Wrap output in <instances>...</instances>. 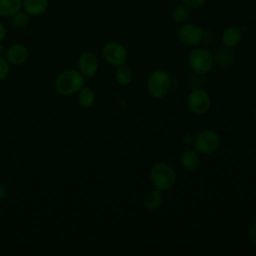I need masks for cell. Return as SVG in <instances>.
<instances>
[{"label":"cell","mask_w":256,"mask_h":256,"mask_svg":"<svg viewBox=\"0 0 256 256\" xmlns=\"http://www.w3.org/2000/svg\"><path fill=\"white\" fill-rule=\"evenodd\" d=\"M85 84V77L75 69H66L55 80V90L62 96L76 94Z\"/></svg>","instance_id":"6da1fadb"},{"label":"cell","mask_w":256,"mask_h":256,"mask_svg":"<svg viewBox=\"0 0 256 256\" xmlns=\"http://www.w3.org/2000/svg\"><path fill=\"white\" fill-rule=\"evenodd\" d=\"M150 177L155 188L164 191L172 188L176 181L174 169L167 163H155L150 171Z\"/></svg>","instance_id":"7a4b0ae2"},{"label":"cell","mask_w":256,"mask_h":256,"mask_svg":"<svg viewBox=\"0 0 256 256\" xmlns=\"http://www.w3.org/2000/svg\"><path fill=\"white\" fill-rule=\"evenodd\" d=\"M171 88V77L165 70H154L147 80V91L155 99L164 98Z\"/></svg>","instance_id":"3957f363"},{"label":"cell","mask_w":256,"mask_h":256,"mask_svg":"<svg viewBox=\"0 0 256 256\" xmlns=\"http://www.w3.org/2000/svg\"><path fill=\"white\" fill-rule=\"evenodd\" d=\"M187 62L189 68L196 74H206L212 69L214 58L207 50L197 48L189 54Z\"/></svg>","instance_id":"277c9868"},{"label":"cell","mask_w":256,"mask_h":256,"mask_svg":"<svg viewBox=\"0 0 256 256\" xmlns=\"http://www.w3.org/2000/svg\"><path fill=\"white\" fill-rule=\"evenodd\" d=\"M220 146V136L217 132L205 129L199 132L194 139L195 150L204 155L214 153Z\"/></svg>","instance_id":"5b68a950"},{"label":"cell","mask_w":256,"mask_h":256,"mask_svg":"<svg viewBox=\"0 0 256 256\" xmlns=\"http://www.w3.org/2000/svg\"><path fill=\"white\" fill-rule=\"evenodd\" d=\"M210 96L203 89L195 88L187 96V107L195 115L205 114L210 109Z\"/></svg>","instance_id":"8992f818"},{"label":"cell","mask_w":256,"mask_h":256,"mask_svg":"<svg viewBox=\"0 0 256 256\" xmlns=\"http://www.w3.org/2000/svg\"><path fill=\"white\" fill-rule=\"evenodd\" d=\"M103 59L114 67H119L124 65L127 58L128 53L124 46L116 42H108L106 43L101 51Z\"/></svg>","instance_id":"52a82bcc"},{"label":"cell","mask_w":256,"mask_h":256,"mask_svg":"<svg viewBox=\"0 0 256 256\" xmlns=\"http://www.w3.org/2000/svg\"><path fill=\"white\" fill-rule=\"evenodd\" d=\"M78 71L85 77L91 78L95 76L98 71V59L94 53L86 51L78 58Z\"/></svg>","instance_id":"ba28073f"},{"label":"cell","mask_w":256,"mask_h":256,"mask_svg":"<svg viewBox=\"0 0 256 256\" xmlns=\"http://www.w3.org/2000/svg\"><path fill=\"white\" fill-rule=\"evenodd\" d=\"M179 40L188 46H194L198 44L203 37L202 30L194 24H186L182 26L178 32Z\"/></svg>","instance_id":"9c48e42d"},{"label":"cell","mask_w":256,"mask_h":256,"mask_svg":"<svg viewBox=\"0 0 256 256\" xmlns=\"http://www.w3.org/2000/svg\"><path fill=\"white\" fill-rule=\"evenodd\" d=\"M29 56L28 49L23 44H12L6 50L5 58L10 63V65L20 66L24 64Z\"/></svg>","instance_id":"30bf717a"},{"label":"cell","mask_w":256,"mask_h":256,"mask_svg":"<svg viewBox=\"0 0 256 256\" xmlns=\"http://www.w3.org/2000/svg\"><path fill=\"white\" fill-rule=\"evenodd\" d=\"M48 9V0H23L22 10L29 16H39Z\"/></svg>","instance_id":"8fae6325"},{"label":"cell","mask_w":256,"mask_h":256,"mask_svg":"<svg viewBox=\"0 0 256 256\" xmlns=\"http://www.w3.org/2000/svg\"><path fill=\"white\" fill-rule=\"evenodd\" d=\"M163 201V195L161 190L154 188L147 192L144 196L143 203L144 207L149 211H155L160 208Z\"/></svg>","instance_id":"7c38bea8"},{"label":"cell","mask_w":256,"mask_h":256,"mask_svg":"<svg viewBox=\"0 0 256 256\" xmlns=\"http://www.w3.org/2000/svg\"><path fill=\"white\" fill-rule=\"evenodd\" d=\"M180 162L182 166L190 171L197 170L200 165V159L195 150L192 149H185L181 156H180Z\"/></svg>","instance_id":"4fadbf2b"},{"label":"cell","mask_w":256,"mask_h":256,"mask_svg":"<svg viewBox=\"0 0 256 256\" xmlns=\"http://www.w3.org/2000/svg\"><path fill=\"white\" fill-rule=\"evenodd\" d=\"M23 0H0V16L11 17L22 9Z\"/></svg>","instance_id":"5bb4252c"},{"label":"cell","mask_w":256,"mask_h":256,"mask_svg":"<svg viewBox=\"0 0 256 256\" xmlns=\"http://www.w3.org/2000/svg\"><path fill=\"white\" fill-rule=\"evenodd\" d=\"M77 102L83 108H89L93 106L95 102V93L90 87L83 86L77 92Z\"/></svg>","instance_id":"9a60e30c"},{"label":"cell","mask_w":256,"mask_h":256,"mask_svg":"<svg viewBox=\"0 0 256 256\" xmlns=\"http://www.w3.org/2000/svg\"><path fill=\"white\" fill-rule=\"evenodd\" d=\"M240 39H241V31L239 30V28L235 26L228 27L227 29H225V31L222 34V41L228 47L235 46L236 44L239 43Z\"/></svg>","instance_id":"2e32d148"},{"label":"cell","mask_w":256,"mask_h":256,"mask_svg":"<svg viewBox=\"0 0 256 256\" xmlns=\"http://www.w3.org/2000/svg\"><path fill=\"white\" fill-rule=\"evenodd\" d=\"M115 78H116V81L120 85L127 86L132 82L133 74L129 67H127L125 65H121V66L117 67V70L115 72Z\"/></svg>","instance_id":"e0dca14e"},{"label":"cell","mask_w":256,"mask_h":256,"mask_svg":"<svg viewBox=\"0 0 256 256\" xmlns=\"http://www.w3.org/2000/svg\"><path fill=\"white\" fill-rule=\"evenodd\" d=\"M11 17H12V25L17 29H23L29 23V15L22 9L16 12Z\"/></svg>","instance_id":"ac0fdd59"},{"label":"cell","mask_w":256,"mask_h":256,"mask_svg":"<svg viewBox=\"0 0 256 256\" xmlns=\"http://www.w3.org/2000/svg\"><path fill=\"white\" fill-rule=\"evenodd\" d=\"M188 17V10L185 6H177L173 11V18L176 22H183Z\"/></svg>","instance_id":"d6986e66"},{"label":"cell","mask_w":256,"mask_h":256,"mask_svg":"<svg viewBox=\"0 0 256 256\" xmlns=\"http://www.w3.org/2000/svg\"><path fill=\"white\" fill-rule=\"evenodd\" d=\"M10 71V63L5 57H0V82L4 80Z\"/></svg>","instance_id":"ffe728a7"},{"label":"cell","mask_w":256,"mask_h":256,"mask_svg":"<svg viewBox=\"0 0 256 256\" xmlns=\"http://www.w3.org/2000/svg\"><path fill=\"white\" fill-rule=\"evenodd\" d=\"M249 239L256 246V222H254L249 228Z\"/></svg>","instance_id":"44dd1931"},{"label":"cell","mask_w":256,"mask_h":256,"mask_svg":"<svg viewBox=\"0 0 256 256\" xmlns=\"http://www.w3.org/2000/svg\"><path fill=\"white\" fill-rule=\"evenodd\" d=\"M183 2L189 6V7H192V8H196V7H199L201 6L205 0H183Z\"/></svg>","instance_id":"7402d4cb"},{"label":"cell","mask_w":256,"mask_h":256,"mask_svg":"<svg viewBox=\"0 0 256 256\" xmlns=\"http://www.w3.org/2000/svg\"><path fill=\"white\" fill-rule=\"evenodd\" d=\"M6 28L2 22H0V42H2L6 37Z\"/></svg>","instance_id":"603a6c76"},{"label":"cell","mask_w":256,"mask_h":256,"mask_svg":"<svg viewBox=\"0 0 256 256\" xmlns=\"http://www.w3.org/2000/svg\"><path fill=\"white\" fill-rule=\"evenodd\" d=\"M5 196H6V189L2 185H0V201H2L5 198Z\"/></svg>","instance_id":"cb8c5ba5"},{"label":"cell","mask_w":256,"mask_h":256,"mask_svg":"<svg viewBox=\"0 0 256 256\" xmlns=\"http://www.w3.org/2000/svg\"><path fill=\"white\" fill-rule=\"evenodd\" d=\"M6 50L7 49L5 48V46L0 42V57H3L6 54Z\"/></svg>","instance_id":"d4e9b609"},{"label":"cell","mask_w":256,"mask_h":256,"mask_svg":"<svg viewBox=\"0 0 256 256\" xmlns=\"http://www.w3.org/2000/svg\"><path fill=\"white\" fill-rule=\"evenodd\" d=\"M255 117H256V108H255Z\"/></svg>","instance_id":"484cf974"}]
</instances>
